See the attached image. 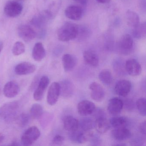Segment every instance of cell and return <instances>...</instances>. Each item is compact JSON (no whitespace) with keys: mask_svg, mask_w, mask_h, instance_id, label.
Wrapping results in <instances>:
<instances>
[{"mask_svg":"<svg viewBox=\"0 0 146 146\" xmlns=\"http://www.w3.org/2000/svg\"><path fill=\"white\" fill-rule=\"evenodd\" d=\"M83 13L82 8L78 6H70L65 11V14L66 17L72 20H80L83 17Z\"/></svg>","mask_w":146,"mask_h":146,"instance_id":"17","label":"cell"},{"mask_svg":"<svg viewBox=\"0 0 146 146\" xmlns=\"http://www.w3.org/2000/svg\"><path fill=\"white\" fill-rule=\"evenodd\" d=\"M73 1L77 3H78L83 6L87 5L88 2V0H73Z\"/></svg>","mask_w":146,"mask_h":146,"instance_id":"41","label":"cell"},{"mask_svg":"<svg viewBox=\"0 0 146 146\" xmlns=\"http://www.w3.org/2000/svg\"><path fill=\"white\" fill-rule=\"evenodd\" d=\"M99 78L101 82L106 85H109L113 82V77L111 73L108 70H104L100 72Z\"/></svg>","mask_w":146,"mask_h":146,"instance_id":"31","label":"cell"},{"mask_svg":"<svg viewBox=\"0 0 146 146\" xmlns=\"http://www.w3.org/2000/svg\"><path fill=\"white\" fill-rule=\"evenodd\" d=\"M64 128L69 132L77 130L79 128V121L73 116H66L63 121Z\"/></svg>","mask_w":146,"mask_h":146,"instance_id":"22","label":"cell"},{"mask_svg":"<svg viewBox=\"0 0 146 146\" xmlns=\"http://www.w3.org/2000/svg\"><path fill=\"white\" fill-rule=\"evenodd\" d=\"M94 127L97 132L100 134H104L109 130L111 125L107 119L103 116L96 118L94 122Z\"/></svg>","mask_w":146,"mask_h":146,"instance_id":"20","label":"cell"},{"mask_svg":"<svg viewBox=\"0 0 146 146\" xmlns=\"http://www.w3.org/2000/svg\"><path fill=\"white\" fill-rule=\"evenodd\" d=\"M25 47L24 44L21 42H17L13 45L12 53L14 55L19 56L25 52Z\"/></svg>","mask_w":146,"mask_h":146,"instance_id":"35","label":"cell"},{"mask_svg":"<svg viewBox=\"0 0 146 146\" xmlns=\"http://www.w3.org/2000/svg\"><path fill=\"white\" fill-rule=\"evenodd\" d=\"M139 131L143 135H146V121L141 123L139 127Z\"/></svg>","mask_w":146,"mask_h":146,"instance_id":"40","label":"cell"},{"mask_svg":"<svg viewBox=\"0 0 146 146\" xmlns=\"http://www.w3.org/2000/svg\"><path fill=\"white\" fill-rule=\"evenodd\" d=\"M94 135L93 131H76L70 132V140L75 143H83L88 141Z\"/></svg>","mask_w":146,"mask_h":146,"instance_id":"5","label":"cell"},{"mask_svg":"<svg viewBox=\"0 0 146 146\" xmlns=\"http://www.w3.org/2000/svg\"><path fill=\"white\" fill-rule=\"evenodd\" d=\"M18 34L20 38L25 42H29L34 40L37 33L35 30L29 25H21L18 29Z\"/></svg>","mask_w":146,"mask_h":146,"instance_id":"6","label":"cell"},{"mask_svg":"<svg viewBox=\"0 0 146 146\" xmlns=\"http://www.w3.org/2000/svg\"><path fill=\"white\" fill-rule=\"evenodd\" d=\"M60 95L64 98L72 97L74 94V87L73 84L67 80H64L59 83Z\"/></svg>","mask_w":146,"mask_h":146,"instance_id":"19","label":"cell"},{"mask_svg":"<svg viewBox=\"0 0 146 146\" xmlns=\"http://www.w3.org/2000/svg\"><path fill=\"white\" fill-rule=\"evenodd\" d=\"M23 7L20 3L17 1H9L4 8L5 13L10 17H16L22 13Z\"/></svg>","mask_w":146,"mask_h":146,"instance_id":"7","label":"cell"},{"mask_svg":"<svg viewBox=\"0 0 146 146\" xmlns=\"http://www.w3.org/2000/svg\"><path fill=\"white\" fill-rule=\"evenodd\" d=\"M30 117L26 113H23L18 116L17 120L19 126L22 128L26 127L30 122Z\"/></svg>","mask_w":146,"mask_h":146,"instance_id":"34","label":"cell"},{"mask_svg":"<svg viewBox=\"0 0 146 146\" xmlns=\"http://www.w3.org/2000/svg\"><path fill=\"white\" fill-rule=\"evenodd\" d=\"M89 141H90V143L92 145H100L101 143L100 138L97 135H94V134Z\"/></svg>","mask_w":146,"mask_h":146,"instance_id":"39","label":"cell"},{"mask_svg":"<svg viewBox=\"0 0 146 146\" xmlns=\"http://www.w3.org/2000/svg\"><path fill=\"white\" fill-rule=\"evenodd\" d=\"M60 95V87L59 83L54 82L49 87L47 96V102L50 106L55 105Z\"/></svg>","mask_w":146,"mask_h":146,"instance_id":"8","label":"cell"},{"mask_svg":"<svg viewBox=\"0 0 146 146\" xmlns=\"http://www.w3.org/2000/svg\"><path fill=\"white\" fill-rule=\"evenodd\" d=\"M49 84V78L46 76H43L39 80L38 85L34 93V99L36 101L41 100L44 96L45 91Z\"/></svg>","mask_w":146,"mask_h":146,"instance_id":"10","label":"cell"},{"mask_svg":"<svg viewBox=\"0 0 146 146\" xmlns=\"http://www.w3.org/2000/svg\"><path fill=\"white\" fill-rule=\"evenodd\" d=\"M62 60L63 67L66 72L72 70L76 65V59L74 56L69 54H64L62 57Z\"/></svg>","mask_w":146,"mask_h":146,"instance_id":"23","label":"cell"},{"mask_svg":"<svg viewBox=\"0 0 146 146\" xmlns=\"http://www.w3.org/2000/svg\"><path fill=\"white\" fill-rule=\"evenodd\" d=\"M19 85L14 81H10L6 84L3 92L4 95L8 98H12L17 96L20 92Z\"/></svg>","mask_w":146,"mask_h":146,"instance_id":"18","label":"cell"},{"mask_svg":"<svg viewBox=\"0 0 146 146\" xmlns=\"http://www.w3.org/2000/svg\"><path fill=\"white\" fill-rule=\"evenodd\" d=\"M89 89L91 98L97 102H100L103 100L105 97V91L100 84L93 82L90 85Z\"/></svg>","mask_w":146,"mask_h":146,"instance_id":"14","label":"cell"},{"mask_svg":"<svg viewBox=\"0 0 146 146\" xmlns=\"http://www.w3.org/2000/svg\"><path fill=\"white\" fill-rule=\"evenodd\" d=\"M111 126L114 129L126 127L129 123L128 119L124 117H114L109 120Z\"/></svg>","mask_w":146,"mask_h":146,"instance_id":"28","label":"cell"},{"mask_svg":"<svg viewBox=\"0 0 146 146\" xmlns=\"http://www.w3.org/2000/svg\"><path fill=\"white\" fill-rule=\"evenodd\" d=\"M94 127V122L91 119L84 118L79 121V128L82 131L91 130Z\"/></svg>","mask_w":146,"mask_h":146,"instance_id":"33","label":"cell"},{"mask_svg":"<svg viewBox=\"0 0 146 146\" xmlns=\"http://www.w3.org/2000/svg\"><path fill=\"white\" fill-rule=\"evenodd\" d=\"M91 31L89 28L84 25H78L76 38L78 40L83 41L89 37Z\"/></svg>","mask_w":146,"mask_h":146,"instance_id":"30","label":"cell"},{"mask_svg":"<svg viewBox=\"0 0 146 146\" xmlns=\"http://www.w3.org/2000/svg\"><path fill=\"white\" fill-rule=\"evenodd\" d=\"M125 66L126 72L131 76H139L141 73V66L139 62L134 59L128 60L125 62Z\"/></svg>","mask_w":146,"mask_h":146,"instance_id":"15","label":"cell"},{"mask_svg":"<svg viewBox=\"0 0 146 146\" xmlns=\"http://www.w3.org/2000/svg\"><path fill=\"white\" fill-rule=\"evenodd\" d=\"M64 141V138L60 135H56L53 138L52 141V146H60L62 145Z\"/></svg>","mask_w":146,"mask_h":146,"instance_id":"38","label":"cell"},{"mask_svg":"<svg viewBox=\"0 0 146 146\" xmlns=\"http://www.w3.org/2000/svg\"><path fill=\"white\" fill-rule=\"evenodd\" d=\"M131 89V84L129 81L120 80L116 83L114 87V91L119 96L125 97L129 94Z\"/></svg>","mask_w":146,"mask_h":146,"instance_id":"12","label":"cell"},{"mask_svg":"<svg viewBox=\"0 0 146 146\" xmlns=\"http://www.w3.org/2000/svg\"><path fill=\"white\" fill-rule=\"evenodd\" d=\"M40 136V131L36 126H32L27 129L22 135L21 142L25 146H30L35 142Z\"/></svg>","mask_w":146,"mask_h":146,"instance_id":"4","label":"cell"},{"mask_svg":"<svg viewBox=\"0 0 146 146\" xmlns=\"http://www.w3.org/2000/svg\"><path fill=\"white\" fill-rule=\"evenodd\" d=\"M3 46H4V45H3V42H2L0 41V53H1V51L3 49Z\"/></svg>","mask_w":146,"mask_h":146,"instance_id":"44","label":"cell"},{"mask_svg":"<svg viewBox=\"0 0 146 146\" xmlns=\"http://www.w3.org/2000/svg\"><path fill=\"white\" fill-rule=\"evenodd\" d=\"M146 26L145 22L140 23L138 26L133 29L132 35L137 39H142L146 36Z\"/></svg>","mask_w":146,"mask_h":146,"instance_id":"29","label":"cell"},{"mask_svg":"<svg viewBox=\"0 0 146 146\" xmlns=\"http://www.w3.org/2000/svg\"><path fill=\"white\" fill-rule=\"evenodd\" d=\"M95 110V105L90 101L84 100L80 102L78 105V112L81 116L91 115Z\"/></svg>","mask_w":146,"mask_h":146,"instance_id":"13","label":"cell"},{"mask_svg":"<svg viewBox=\"0 0 146 146\" xmlns=\"http://www.w3.org/2000/svg\"><path fill=\"white\" fill-rule=\"evenodd\" d=\"M0 93H1V90H0Z\"/></svg>","mask_w":146,"mask_h":146,"instance_id":"45","label":"cell"},{"mask_svg":"<svg viewBox=\"0 0 146 146\" xmlns=\"http://www.w3.org/2000/svg\"><path fill=\"white\" fill-rule=\"evenodd\" d=\"M19 109L18 101L7 102L0 108V116L6 122L11 123L17 119Z\"/></svg>","mask_w":146,"mask_h":146,"instance_id":"2","label":"cell"},{"mask_svg":"<svg viewBox=\"0 0 146 146\" xmlns=\"http://www.w3.org/2000/svg\"><path fill=\"white\" fill-rule=\"evenodd\" d=\"M133 47V40L131 36L126 34L122 36L119 42L118 48L123 54H129Z\"/></svg>","mask_w":146,"mask_h":146,"instance_id":"9","label":"cell"},{"mask_svg":"<svg viewBox=\"0 0 146 146\" xmlns=\"http://www.w3.org/2000/svg\"><path fill=\"white\" fill-rule=\"evenodd\" d=\"M30 115L35 119H39L43 114V109L42 106L38 103H35L31 106L30 111Z\"/></svg>","mask_w":146,"mask_h":146,"instance_id":"32","label":"cell"},{"mask_svg":"<svg viewBox=\"0 0 146 146\" xmlns=\"http://www.w3.org/2000/svg\"><path fill=\"white\" fill-rule=\"evenodd\" d=\"M83 55L84 61L89 65L93 67H96L99 65V57L94 51L86 50L84 52Z\"/></svg>","mask_w":146,"mask_h":146,"instance_id":"24","label":"cell"},{"mask_svg":"<svg viewBox=\"0 0 146 146\" xmlns=\"http://www.w3.org/2000/svg\"><path fill=\"white\" fill-rule=\"evenodd\" d=\"M32 57L36 61H40L43 59L46 55V50L41 42L36 43L32 51Z\"/></svg>","mask_w":146,"mask_h":146,"instance_id":"25","label":"cell"},{"mask_svg":"<svg viewBox=\"0 0 146 146\" xmlns=\"http://www.w3.org/2000/svg\"><path fill=\"white\" fill-rule=\"evenodd\" d=\"M113 138L118 141H123L130 138L131 136L130 131L126 127L115 129L112 131Z\"/></svg>","mask_w":146,"mask_h":146,"instance_id":"21","label":"cell"},{"mask_svg":"<svg viewBox=\"0 0 146 146\" xmlns=\"http://www.w3.org/2000/svg\"><path fill=\"white\" fill-rule=\"evenodd\" d=\"M5 135L2 133L0 132V144L3 142L5 140Z\"/></svg>","mask_w":146,"mask_h":146,"instance_id":"42","label":"cell"},{"mask_svg":"<svg viewBox=\"0 0 146 146\" xmlns=\"http://www.w3.org/2000/svg\"><path fill=\"white\" fill-rule=\"evenodd\" d=\"M47 20L48 19L45 17L40 14L35 16L31 20V24L32 26L36 29L40 30V35L41 36L42 34H44L45 32L43 28L45 27Z\"/></svg>","mask_w":146,"mask_h":146,"instance_id":"26","label":"cell"},{"mask_svg":"<svg viewBox=\"0 0 146 146\" xmlns=\"http://www.w3.org/2000/svg\"><path fill=\"white\" fill-rule=\"evenodd\" d=\"M123 108V100L118 97H113L109 100L107 110L110 114L115 116L120 114Z\"/></svg>","mask_w":146,"mask_h":146,"instance_id":"11","label":"cell"},{"mask_svg":"<svg viewBox=\"0 0 146 146\" xmlns=\"http://www.w3.org/2000/svg\"><path fill=\"white\" fill-rule=\"evenodd\" d=\"M146 100L144 98H140L136 102V106L138 112L143 116H146Z\"/></svg>","mask_w":146,"mask_h":146,"instance_id":"36","label":"cell"},{"mask_svg":"<svg viewBox=\"0 0 146 146\" xmlns=\"http://www.w3.org/2000/svg\"><path fill=\"white\" fill-rule=\"evenodd\" d=\"M36 70V66L32 63L24 62L20 63L16 66L15 72L19 76L29 75L34 73Z\"/></svg>","mask_w":146,"mask_h":146,"instance_id":"16","label":"cell"},{"mask_svg":"<svg viewBox=\"0 0 146 146\" xmlns=\"http://www.w3.org/2000/svg\"><path fill=\"white\" fill-rule=\"evenodd\" d=\"M123 107L128 111H132L135 108V103L131 99H126L123 101Z\"/></svg>","mask_w":146,"mask_h":146,"instance_id":"37","label":"cell"},{"mask_svg":"<svg viewBox=\"0 0 146 146\" xmlns=\"http://www.w3.org/2000/svg\"><path fill=\"white\" fill-rule=\"evenodd\" d=\"M97 1L99 3H102V4H106V3L110 2L111 0H97Z\"/></svg>","mask_w":146,"mask_h":146,"instance_id":"43","label":"cell"},{"mask_svg":"<svg viewBox=\"0 0 146 146\" xmlns=\"http://www.w3.org/2000/svg\"><path fill=\"white\" fill-rule=\"evenodd\" d=\"M61 4V0H38L39 14L48 19H52L58 13Z\"/></svg>","mask_w":146,"mask_h":146,"instance_id":"1","label":"cell"},{"mask_svg":"<svg viewBox=\"0 0 146 146\" xmlns=\"http://www.w3.org/2000/svg\"><path fill=\"white\" fill-rule=\"evenodd\" d=\"M78 25L72 23H66L59 29L58 39L62 42H68L76 38Z\"/></svg>","mask_w":146,"mask_h":146,"instance_id":"3","label":"cell"},{"mask_svg":"<svg viewBox=\"0 0 146 146\" xmlns=\"http://www.w3.org/2000/svg\"><path fill=\"white\" fill-rule=\"evenodd\" d=\"M125 19L127 24L131 28H135L139 25L140 19L137 13L132 11H127L125 14Z\"/></svg>","mask_w":146,"mask_h":146,"instance_id":"27","label":"cell"}]
</instances>
